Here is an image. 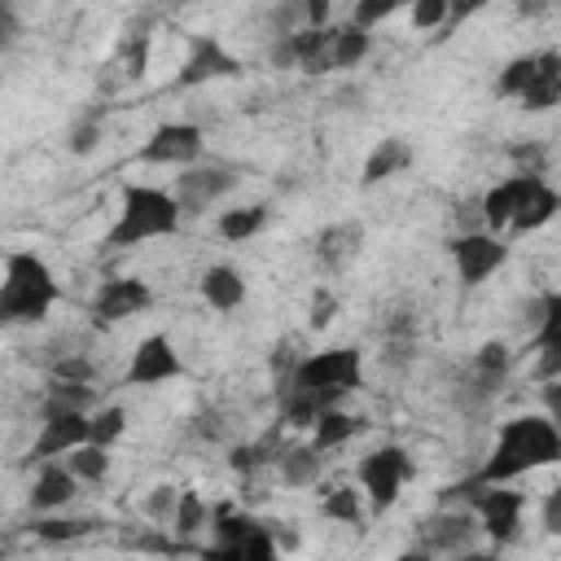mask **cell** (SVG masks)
Returning <instances> with one entry per match:
<instances>
[{
    "label": "cell",
    "mask_w": 561,
    "mask_h": 561,
    "mask_svg": "<svg viewBox=\"0 0 561 561\" xmlns=\"http://www.w3.org/2000/svg\"><path fill=\"white\" fill-rule=\"evenodd\" d=\"M329 26H294V31H285L289 35V53H294V70L333 75V66H329Z\"/></svg>",
    "instance_id": "23"
},
{
    "label": "cell",
    "mask_w": 561,
    "mask_h": 561,
    "mask_svg": "<svg viewBox=\"0 0 561 561\" xmlns=\"http://www.w3.org/2000/svg\"><path fill=\"white\" fill-rule=\"evenodd\" d=\"M451 4V18H447V26H460V22H469L478 9H486L491 0H447Z\"/></svg>",
    "instance_id": "47"
},
{
    "label": "cell",
    "mask_w": 561,
    "mask_h": 561,
    "mask_svg": "<svg viewBox=\"0 0 561 561\" xmlns=\"http://www.w3.org/2000/svg\"><path fill=\"white\" fill-rule=\"evenodd\" d=\"M408 18H412L416 31H438V26H447L451 4L447 0H412L408 4Z\"/></svg>",
    "instance_id": "37"
},
{
    "label": "cell",
    "mask_w": 561,
    "mask_h": 561,
    "mask_svg": "<svg viewBox=\"0 0 561 561\" xmlns=\"http://www.w3.org/2000/svg\"><path fill=\"white\" fill-rule=\"evenodd\" d=\"M447 254L456 263V280L465 289H478L482 280H491L508 263V241L500 232H486V228H465L447 241Z\"/></svg>",
    "instance_id": "8"
},
{
    "label": "cell",
    "mask_w": 561,
    "mask_h": 561,
    "mask_svg": "<svg viewBox=\"0 0 561 561\" xmlns=\"http://www.w3.org/2000/svg\"><path fill=\"white\" fill-rule=\"evenodd\" d=\"M412 167V145L403 136H386L373 145V153L364 158V171H359V188H377L394 175H403Z\"/></svg>",
    "instance_id": "22"
},
{
    "label": "cell",
    "mask_w": 561,
    "mask_h": 561,
    "mask_svg": "<svg viewBox=\"0 0 561 561\" xmlns=\"http://www.w3.org/2000/svg\"><path fill=\"white\" fill-rule=\"evenodd\" d=\"M552 4H557V0H513V13L526 18V22H535V18L552 13Z\"/></svg>",
    "instance_id": "48"
},
{
    "label": "cell",
    "mask_w": 561,
    "mask_h": 561,
    "mask_svg": "<svg viewBox=\"0 0 561 561\" xmlns=\"http://www.w3.org/2000/svg\"><path fill=\"white\" fill-rule=\"evenodd\" d=\"M184 224L180 215V202L171 188H158V184H123L118 193V215L105 232L101 245L110 250H131V245H145V241H162V237H175Z\"/></svg>",
    "instance_id": "2"
},
{
    "label": "cell",
    "mask_w": 561,
    "mask_h": 561,
    "mask_svg": "<svg viewBox=\"0 0 561 561\" xmlns=\"http://www.w3.org/2000/svg\"><path fill=\"white\" fill-rule=\"evenodd\" d=\"M267 61H272L276 70H294V53H289V35H285V31L272 35V44H267Z\"/></svg>",
    "instance_id": "44"
},
{
    "label": "cell",
    "mask_w": 561,
    "mask_h": 561,
    "mask_svg": "<svg viewBox=\"0 0 561 561\" xmlns=\"http://www.w3.org/2000/svg\"><path fill=\"white\" fill-rule=\"evenodd\" d=\"M267 219H272V206H267V202H245V206L219 210L215 232H219V241H228V245H245V241H254V237L267 228Z\"/></svg>",
    "instance_id": "24"
},
{
    "label": "cell",
    "mask_w": 561,
    "mask_h": 561,
    "mask_svg": "<svg viewBox=\"0 0 561 561\" xmlns=\"http://www.w3.org/2000/svg\"><path fill=\"white\" fill-rule=\"evenodd\" d=\"M31 530H35L39 543L61 548V543H79L83 535H92L96 522H92V517H57V513H39V522H35Z\"/></svg>",
    "instance_id": "30"
},
{
    "label": "cell",
    "mask_w": 561,
    "mask_h": 561,
    "mask_svg": "<svg viewBox=\"0 0 561 561\" xmlns=\"http://www.w3.org/2000/svg\"><path fill=\"white\" fill-rule=\"evenodd\" d=\"M561 460V430L552 412H517L495 425L486 460L460 482H517Z\"/></svg>",
    "instance_id": "1"
},
{
    "label": "cell",
    "mask_w": 561,
    "mask_h": 561,
    "mask_svg": "<svg viewBox=\"0 0 561 561\" xmlns=\"http://www.w3.org/2000/svg\"><path fill=\"white\" fill-rule=\"evenodd\" d=\"M184 377V355L175 351V342L167 333H149L131 346V359H127V373H123V386H136V390H149V386H167Z\"/></svg>",
    "instance_id": "13"
},
{
    "label": "cell",
    "mask_w": 561,
    "mask_h": 561,
    "mask_svg": "<svg viewBox=\"0 0 561 561\" xmlns=\"http://www.w3.org/2000/svg\"><path fill=\"white\" fill-rule=\"evenodd\" d=\"M153 307V285L140 276H105L88 302V316L96 329L105 324H123L131 316H145Z\"/></svg>",
    "instance_id": "12"
},
{
    "label": "cell",
    "mask_w": 561,
    "mask_h": 561,
    "mask_svg": "<svg viewBox=\"0 0 561 561\" xmlns=\"http://www.w3.org/2000/svg\"><path fill=\"white\" fill-rule=\"evenodd\" d=\"M48 377H57V381H92L96 368H92L88 351H53L48 355Z\"/></svg>",
    "instance_id": "34"
},
{
    "label": "cell",
    "mask_w": 561,
    "mask_h": 561,
    "mask_svg": "<svg viewBox=\"0 0 561 561\" xmlns=\"http://www.w3.org/2000/svg\"><path fill=\"white\" fill-rule=\"evenodd\" d=\"M193 430H197V438H219L224 434V416L219 412H197L193 416Z\"/></svg>",
    "instance_id": "46"
},
{
    "label": "cell",
    "mask_w": 561,
    "mask_h": 561,
    "mask_svg": "<svg viewBox=\"0 0 561 561\" xmlns=\"http://www.w3.org/2000/svg\"><path fill=\"white\" fill-rule=\"evenodd\" d=\"M272 469L285 486L302 491V486H316L320 473H324V451H316L311 443H280L276 456H272Z\"/></svg>",
    "instance_id": "21"
},
{
    "label": "cell",
    "mask_w": 561,
    "mask_h": 561,
    "mask_svg": "<svg viewBox=\"0 0 561 561\" xmlns=\"http://www.w3.org/2000/svg\"><path fill=\"white\" fill-rule=\"evenodd\" d=\"M145 66H149V35L145 31H131V39H127V75L140 79Z\"/></svg>",
    "instance_id": "40"
},
{
    "label": "cell",
    "mask_w": 561,
    "mask_h": 561,
    "mask_svg": "<svg viewBox=\"0 0 561 561\" xmlns=\"http://www.w3.org/2000/svg\"><path fill=\"white\" fill-rule=\"evenodd\" d=\"M302 4V26H329L333 0H298Z\"/></svg>",
    "instance_id": "45"
},
{
    "label": "cell",
    "mask_w": 561,
    "mask_h": 561,
    "mask_svg": "<svg viewBox=\"0 0 561 561\" xmlns=\"http://www.w3.org/2000/svg\"><path fill=\"white\" fill-rule=\"evenodd\" d=\"M276 386H298V390L316 394L324 408H333L364 386V351L359 346H324V351L298 355L289 377Z\"/></svg>",
    "instance_id": "5"
},
{
    "label": "cell",
    "mask_w": 561,
    "mask_h": 561,
    "mask_svg": "<svg viewBox=\"0 0 561 561\" xmlns=\"http://www.w3.org/2000/svg\"><path fill=\"white\" fill-rule=\"evenodd\" d=\"M101 140H105V123H101L96 114H83V118H79V123L66 131V149H70L75 158H88V153H92Z\"/></svg>",
    "instance_id": "35"
},
{
    "label": "cell",
    "mask_w": 561,
    "mask_h": 561,
    "mask_svg": "<svg viewBox=\"0 0 561 561\" xmlns=\"http://www.w3.org/2000/svg\"><path fill=\"white\" fill-rule=\"evenodd\" d=\"M202 153H206V131L197 123H184V118L158 123L140 145V162L145 167H171V171L202 162Z\"/></svg>",
    "instance_id": "11"
},
{
    "label": "cell",
    "mask_w": 561,
    "mask_h": 561,
    "mask_svg": "<svg viewBox=\"0 0 561 561\" xmlns=\"http://www.w3.org/2000/svg\"><path fill=\"white\" fill-rule=\"evenodd\" d=\"M61 460H66V469L79 478V486H83V482L96 486V482L110 478V447H101V443H79V447H70Z\"/></svg>",
    "instance_id": "28"
},
{
    "label": "cell",
    "mask_w": 561,
    "mask_h": 561,
    "mask_svg": "<svg viewBox=\"0 0 561 561\" xmlns=\"http://www.w3.org/2000/svg\"><path fill=\"white\" fill-rule=\"evenodd\" d=\"M543 530L548 535H561V486H548L543 491Z\"/></svg>",
    "instance_id": "42"
},
{
    "label": "cell",
    "mask_w": 561,
    "mask_h": 561,
    "mask_svg": "<svg viewBox=\"0 0 561 561\" xmlns=\"http://www.w3.org/2000/svg\"><path fill=\"white\" fill-rule=\"evenodd\" d=\"M443 500L465 504L491 548H513L522 539V517L530 504L526 491H513L508 482H456L443 491Z\"/></svg>",
    "instance_id": "4"
},
{
    "label": "cell",
    "mask_w": 561,
    "mask_h": 561,
    "mask_svg": "<svg viewBox=\"0 0 561 561\" xmlns=\"http://www.w3.org/2000/svg\"><path fill=\"white\" fill-rule=\"evenodd\" d=\"M557 210H561V193L548 184V175L517 171V202H513L508 228L513 232H539L543 224L557 219Z\"/></svg>",
    "instance_id": "14"
},
{
    "label": "cell",
    "mask_w": 561,
    "mask_h": 561,
    "mask_svg": "<svg viewBox=\"0 0 561 561\" xmlns=\"http://www.w3.org/2000/svg\"><path fill=\"white\" fill-rule=\"evenodd\" d=\"M530 70H535V53H517V57H508V61L500 66V75H495V96L517 101L522 88H526V79H530Z\"/></svg>",
    "instance_id": "33"
},
{
    "label": "cell",
    "mask_w": 561,
    "mask_h": 561,
    "mask_svg": "<svg viewBox=\"0 0 561 561\" xmlns=\"http://www.w3.org/2000/svg\"><path fill=\"white\" fill-rule=\"evenodd\" d=\"M237 184H241V175L232 167H224V162H193V167H180L171 193L180 202V215L184 219H197L210 206H219Z\"/></svg>",
    "instance_id": "10"
},
{
    "label": "cell",
    "mask_w": 561,
    "mask_h": 561,
    "mask_svg": "<svg viewBox=\"0 0 561 561\" xmlns=\"http://www.w3.org/2000/svg\"><path fill=\"white\" fill-rule=\"evenodd\" d=\"M368 48H373V31L355 26L351 18L337 22V26H329V66L333 70H355L368 57Z\"/></svg>",
    "instance_id": "25"
},
{
    "label": "cell",
    "mask_w": 561,
    "mask_h": 561,
    "mask_svg": "<svg viewBox=\"0 0 561 561\" xmlns=\"http://www.w3.org/2000/svg\"><path fill=\"white\" fill-rule=\"evenodd\" d=\"M197 294L210 311L219 316H232L241 302H245V276L232 267V263H210L202 276H197Z\"/></svg>",
    "instance_id": "19"
},
{
    "label": "cell",
    "mask_w": 561,
    "mask_h": 561,
    "mask_svg": "<svg viewBox=\"0 0 561 561\" xmlns=\"http://www.w3.org/2000/svg\"><path fill=\"white\" fill-rule=\"evenodd\" d=\"M61 298V285L53 276V267L35 254V250H13L4 259V276H0V329H18V324H39Z\"/></svg>",
    "instance_id": "3"
},
{
    "label": "cell",
    "mask_w": 561,
    "mask_h": 561,
    "mask_svg": "<svg viewBox=\"0 0 561 561\" xmlns=\"http://www.w3.org/2000/svg\"><path fill=\"white\" fill-rule=\"evenodd\" d=\"M127 434V408L123 403H101L88 412V443H101L114 451V443Z\"/></svg>",
    "instance_id": "31"
},
{
    "label": "cell",
    "mask_w": 561,
    "mask_h": 561,
    "mask_svg": "<svg viewBox=\"0 0 561 561\" xmlns=\"http://www.w3.org/2000/svg\"><path fill=\"white\" fill-rule=\"evenodd\" d=\"M79 495V478L66 469V460L57 456V460H44L39 465V473H35V482H31V491H26V504L35 508V513H61V508H70V500Z\"/></svg>",
    "instance_id": "17"
},
{
    "label": "cell",
    "mask_w": 561,
    "mask_h": 561,
    "mask_svg": "<svg viewBox=\"0 0 561 561\" xmlns=\"http://www.w3.org/2000/svg\"><path fill=\"white\" fill-rule=\"evenodd\" d=\"M18 31H22V22H18L13 4H9V0H0V53L18 44Z\"/></svg>",
    "instance_id": "43"
},
{
    "label": "cell",
    "mask_w": 561,
    "mask_h": 561,
    "mask_svg": "<svg viewBox=\"0 0 561 561\" xmlns=\"http://www.w3.org/2000/svg\"><path fill=\"white\" fill-rule=\"evenodd\" d=\"M469 368L478 373V377H486V381H508V373H513V351L504 346V342H482L478 351H473V359H469Z\"/></svg>",
    "instance_id": "32"
},
{
    "label": "cell",
    "mask_w": 561,
    "mask_h": 561,
    "mask_svg": "<svg viewBox=\"0 0 561 561\" xmlns=\"http://www.w3.org/2000/svg\"><path fill=\"white\" fill-rule=\"evenodd\" d=\"M364 219H337V224H329V228H320L316 232V241H311V259H316V267L324 272V276H337V272H346L359 254H364Z\"/></svg>",
    "instance_id": "15"
},
{
    "label": "cell",
    "mask_w": 561,
    "mask_h": 561,
    "mask_svg": "<svg viewBox=\"0 0 561 561\" xmlns=\"http://www.w3.org/2000/svg\"><path fill=\"white\" fill-rule=\"evenodd\" d=\"M478 522L465 504H451L443 500L430 517L416 522V548L408 557H473L478 552Z\"/></svg>",
    "instance_id": "7"
},
{
    "label": "cell",
    "mask_w": 561,
    "mask_h": 561,
    "mask_svg": "<svg viewBox=\"0 0 561 561\" xmlns=\"http://www.w3.org/2000/svg\"><path fill=\"white\" fill-rule=\"evenodd\" d=\"M320 517H329L337 526H364V491L351 482L324 486L320 491Z\"/></svg>",
    "instance_id": "26"
},
{
    "label": "cell",
    "mask_w": 561,
    "mask_h": 561,
    "mask_svg": "<svg viewBox=\"0 0 561 561\" xmlns=\"http://www.w3.org/2000/svg\"><path fill=\"white\" fill-rule=\"evenodd\" d=\"M557 101H561V53H557V48H539V53H535V70H530V79H526L517 105H522L526 114H543V110H552Z\"/></svg>",
    "instance_id": "18"
},
{
    "label": "cell",
    "mask_w": 561,
    "mask_h": 561,
    "mask_svg": "<svg viewBox=\"0 0 561 561\" xmlns=\"http://www.w3.org/2000/svg\"><path fill=\"white\" fill-rule=\"evenodd\" d=\"M206 522H210V504L197 495V491H180L175 495V508H171V522H167V530L175 535V539H193L197 530H206Z\"/></svg>",
    "instance_id": "29"
},
{
    "label": "cell",
    "mask_w": 561,
    "mask_h": 561,
    "mask_svg": "<svg viewBox=\"0 0 561 561\" xmlns=\"http://www.w3.org/2000/svg\"><path fill=\"white\" fill-rule=\"evenodd\" d=\"M333 316H337V294H333L329 285H316L311 307H307V324H311V329H329Z\"/></svg>",
    "instance_id": "38"
},
{
    "label": "cell",
    "mask_w": 561,
    "mask_h": 561,
    "mask_svg": "<svg viewBox=\"0 0 561 561\" xmlns=\"http://www.w3.org/2000/svg\"><path fill=\"white\" fill-rule=\"evenodd\" d=\"M508 158L517 162V171H535V175H543V145H535V140H526V145H508Z\"/></svg>",
    "instance_id": "41"
},
{
    "label": "cell",
    "mask_w": 561,
    "mask_h": 561,
    "mask_svg": "<svg viewBox=\"0 0 561 561\" xmlns=\"http://www.w3.org/2000/svg\"><path fill=\"white\" fill-rule=\"evenodd\" d=\"M92 408H96L92 381H57V377H48L39 412H92Z\"/></svg>",
    "instance_id": "27"
},
{
    "label": "cell",
    "mask_w": 561,
    "mask_h": 561,
    "mask_svg": "<svg viewBox=\"0 0 561 561\" xmlns=\"http://www.w3.org/2000/svg\"><path fill=\"white\" fill-rule=\"evenodd\" d=\"M241 75H245V61L219 35H193L188 53L175 70V88L193 92V88H206V83H219V79H241Z\"/></svg>",
    "instance_id": "9"
},
{
    "label": "cell",
    "mask_w": 561,
    "mask_h": 561,
    "mask_svg": "<svg viewBox=\"0 0 561 561\" xmlns=\"http://www.w3.org/2000/svg\"><path fill=\"white\" fill-rule=\"evenodd\" d=\"M307 430H311V438H307V443H311L316 451H324V456H329V451L346 447L351 438H359V434L368 430V421H364V416H355V412H346L342 403H333V408H320V412H316V421H311Z\"/></svg>",
    "instance_id": "20"
},
{
    "label": "cell",
    "mask_w": 561,
    "mask_h": 561,
    "mask_svg": "<svg viewBox=\"0 0 561 561\" xmlns=\"http://www.w3.org/2000/svg\"><path fill=\"white\" fill-rule=\"evenodd\" d=\"M175 495H180V491H175V486H167V482H162V486H153V491L145 495V517H149V522H158V526H167V522H171V508H175Z\"/></svg>",
    "instance_id": "39"
},
{
    "label": "cell",
    "mask_w": 561,
    "mask_h": 561,
    "mask_svg": "<svg viewBox=\"0 0 561 561\" xmlns=\"http://www.w3.org/2000/svg\"><path fill=\"white\" fill-rule=\"evenodd\" d=\"M412 473H416V465H412L408 447L381 443V447H373L368 456H359V465H355V486L364 491V504H368L373 513H386V508L399 504V495H403V486H408Z\"/></svg>",
    "instance_id": "6"
},
{
    "label": "cell",
    "mask_w": 561,
    "mask_h": 561,
    "mask_svg": "<svg viewBox=\"0 0 561 561\" xmlns=\"http://www.w3.org/2000/svg\"><path fill=\"white\" fill-rule=\"evenodd\" d=\"M412 0H355L351 4V22L355 26H364V31H373V26H381L386 18H394L399 9H408Z\"/></svg>",
    "instance_id": "36"
},
{
    "label": "cell",
    "mask_w": 561,
    "mask_h": 561,
    "mask_svg": "<svg viewBox=\"0 0 561 561\" xmlns=\"http://www.w3.org/2000/svg\"><path fill=\"white\" fill-rule=\"evenodd\" d=\"M79 443H88V412H39V430L26 451V465L57 460Z\"/></svg>",
    "instance_id": "16"
}]
</instances>
